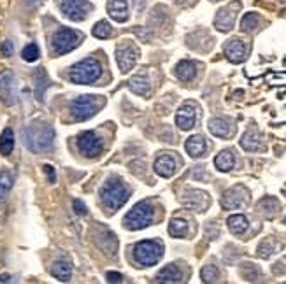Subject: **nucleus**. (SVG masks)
I'll return each instance as SVG.
<instances>
[{"label":"nucleus","instance_id":"nucleus-42","mask_svg":"<svg viewBox=\"0 0 286 284\" xmlns=\"http://www.w3.org/2000/svg\"><path fill=\"white\" fill-rule=\"evenodd\" d=\"M105 279H107V283H121V281H123V276L118 272H107L105 274Z\"/></svg>","mask_w":286,"mask_h":284},{"label":"nucleus","instance_id":"nucleus-39","mask_svg":"<svg viewBox=\"0 0 286 284\" xmlns=\"http://www.w3.org/2000/svg\"><path fill=\"white\" fill-rule=\"evenodd\" d=\"M74 211H76V214H79V216L88 214V209H86L85 202H81V200H74Z\"/></svg>","mask_w":286,"mask_h":284},{"label":"nucleus","instance_id":"nucleus-38","mask_svg":"<svg viewBox=\"0 0 286 284\" xmlns=\"http://www.w3.org/2000/svg\"><path fill=\"white\" fill-rule=\"evenodd\" d=\"M92 34H93V37H97V39H107L109 35L112 34V28L107 21H98V23L93 27Z\"/></svg>","mask_w":286,"mask_h":284},{"label":"nucleus","instance_id":"nucleus-28","mask_svg":"<svg viewBox=\"0 0 286 284\" xmlns=\"http://www.w3.org/2000/svg\"><path fill=\"white\" fill-rule=\"evenodd\" d=\"M128 88L134 93H137V95L144 96L149 92V79H147L146 74H139V76L132 77V79L128 81Z\"/></svg>","mask_w":286,"mask_h":284},{"label":"nucleus","instance_id":"nucleus-30","mask_svg":"<svg viewBox=\"0 0 286 284\" xmlns=\"http://www.w3.org/2000/svg\"><path fill=\"white\" fill-rule=\"evenodd\" d=\"M278 211H279V202L274 198V196H265V198H262L258 202V212L267 216V218L274 216Z\"/></svg>","mask_w":286,"mask_h":284},{"label":"nucleus","instance_id":"nucleus-33","mask_svg":"<svg viewBox=\"0 0 286 284\" xmlns=\"http://www.w3.org/2000/svg\"><path fill=\"white\" fill-rule=\"evenodd\" d=\"M278 249H279V244L274 240V238H265V240L258 246V256L260 258H271Z\"/></svg>","mask_w":286,"mask_h":284},{"label":"nucleus","instance_id":"nucleus-29","mask_svg":"<svg viewBox=\"0 0 286 284\" xmlns=\"http://www.w3.org/2000/svg\"><path fill=\"white\" fill-rule=\"evenodd\" d=\"M190 232V225L183 218H172L169 223V234L172 237H186Z\"/></svg>","mask_w":286,"mask_h":284},{"label":"nucleus","instance_id":"nucleus-4","mask_svg":"<svg viewBox=\"0 0 286 284\" xmlns=\"http://www.w3.org/2000/svg\"><path fill=\"white\" fill-rule=\"evenodd\" d=\"M102 76V65L95 58H86L70 69V81L76 85H92Z\"/></svg>","mask_w":286,"mask_h":284},{"label":"nucleus","instance_id":"nucleus-7","mask_svg":"<svg viewBox=\"0 0 286 284\" xmlns=\"http://www.w3.org/2000/svg\"><path fill=\"white\" fill-rule=\"evenodd\" d=\"M81 43V35L72 28H60L54 32L53 39H51V46H53L54 54H65L72 51L74 47H78Z\"/></svg>","mask_w":286,"mask_h":284},{"label":"nucleus","instance_id":"nucleus-14","mask_svg":"<svg viewBox=\"0 0 286 284\" xmlns=\"http://www.w3.org/2000/svg\"><path fill=\"white\" fill-rule=\"evenodd\" d=\"M16 79L11 70H4L0 74V98L7 105H12L16 102Z\"/></svg>","mask_w":286,"mask_h":284},{"label":"nucleus","instance_id":"nucleus-18","mask_svg":"<svg viewBox=\"0 0 286 284\" xmlns=\"http://www.w3.org/2000/svg\"><path fill=\"white\" fill-rule=\"evenodd\" d=\"M178 170V163L170 154H162L155 161V172L160 177H172Z\"/></svg>","mask_w":286,"mask_h":284},{"label":"nucleus","instance_id":"nucleus-20","mask_svg":"<svg viewBox=\"0 0 286 284\" xmlns=\"http://www.w3.org/2000/svg\"><path fill=\"white\" fill-rule=\"evenodd\" d=\"M51 276L56 277L62 283H69L70 277H72V265H70V261L65 260V258L56 260L51 265Z\"/></svg>","mask_w":286,"mask_h":284},{"label":"nucleus","instance_id":"nucleus-12","mask_svg":"<svg viewBox=\"0 0 286 284\" xmlns=\"http://www.w3.org/2000/svg\"><path fill=\"white\" fill-rule=\"evenodd\" d=\"M247 202V191L242 186H234V188L227 189L221 196V207L225 211H234V209H239L242 205H246Z\"/></svg>","mask_w":286,"mask_h":284},{"label":"nucleus","instance_id":"nucleus-2","mask_svg":"<svg viewBox=\"0 0 286 284\" xmlns=\"http://www.w3.org/2000/svg\"><path fill=\"white\" fill-rule=\"evenodd\" d=\"M128 196H130L128 188L118 179H109L107 183H104L100 188L102 204H104L111 212L118 211V209H120L121 205L128 200Z\"/></svg>","mask_w":286,"mask_h":284},{"label":"nucleus","instance_id":"nucleus-27","mask_svg":"<svg viewBox=\"0 0 286 284\" xmlns=\"http://www.w3.org/2000/svg\"><path fill=\"white\" fill-rule=\"evenodd\" d=\"M228 230L234 235H242L246 234V230L249 228V221L244 214H234L228 218Z\"/></svg>","mask_w":286,"mask_h":284},{"label":"nucleus","instance_id":"nucleus-36","mask_svg":"<svg viewBox=\"0 0 286 284\" xmlns=\"http://www.w3.org/2000/svg\"><path fill=\"white\" fill-rule=\"evenodd\" d=\"M21 58H23L25 62L32 63V62H37L39 60V46L37 44H27L21 51Z\"/></svg>","mask_w":286,"mask_h":284},{"label":"nucleus","instance_id":"nucleus-13","mask_svg":"<svg viewBox=\"0 0 286 284\" xmlns=\"http://www.w3.org/2000/svg\"><path fill=\"white\" fill-rule=\"evenodd\" d=\"M198 119V107L191 102H186L185 105H181L176 114V125H178L181 130H191L195 127Z\"/></svg>","mask_w":286,"mask_h":284},{"label":"nucleus","instance_id":"nucleus-25","mask_svg":"<svg viewBox=\"0 0 286 284\" xmlns=\"http://www.w3.org/2000/svg\"><path fill=\"white\" fill-rule=\"evenodd\" d=\"M34 79H35V96L37 100H44V93L49 88V79H48L46 70L41 67L34 72Z\"/></svg>","mask_w":286,"mask_h":284},{"label":"nucleus","instance_id":"nucleus-37","mask_svg":"<svg viewBox=\"0 0 286 284\" xmlns=\"http://www.w3.org/2000/svg\"><path fill=\"white\" fill-rule=\"evenodd\" d=\"M11 188H12V176L9 172H2L0 174V202L7 196Z\"/></svg>","mask_w":286,"mask_h":284},{"label":"nucleus","instance_id":"nucleus-34","mask_svg":"<svg viewBox=\"0 0 286 284\" xmlns=\"http://www.w3.org/2000/svg\"><path fill=\"white\" fill-rule=\"evenodd\" d=\"M200 277L204 283H218V281H220V270H218L216 265L209 263V265H205L204 269H202Z\"/></svg>","mask_w":286,"mask_h":284},{"label":"nucleus","instance_id":"nucleus-1","mask_svg":"<svg viewBox=\"0 0 286 284\" xmlns=\"http://www.w3.org/2000/svg\"><path fill=\"white\" fill-rule=\"evenodd\" d=\"M25 146L34 153H44L51 149L54 142V130L49 125H28L23 130Z\"/></svg>","mask_w":286,"mask_h":284},{"label":"nucleus","instance_id":"nucleus-11","mask_svg":"<svg viewBox=\"0 0 286 284\" xmlns=\"http://www.w3.org/2000/svg\"><path fill=\"white\" fill-rule=\"evenodd\" d=\"M239 9H240V2H232V4H228L227 7L220 9L216 18H214V27H216V30H220V32L232 30Z\"/></svg>","mask_w":286,"mask_h":284},{"label":"nucleus","instance_id":"nucleus-19","mask_svg":"<svg viewBox=\"0 0 286 284\" xmlns=\"http://www.w3.org/2000/svg\"><path fill=\"white\" fill-rule=\"evenodd\" d=\"M185 147H186V153H188L191 158H202L207 154L209 146L202 135H191V137L186 141Z\"/></svg>","mask_w":286,"mask_h":284},{"label":"nucleus","instance_id":"nucleus-45","mask_svg":"<svg viewBox=\"0 0 286 284\" xmlns=\"http://www.w3.org/2000/svg\"><path fill=\"white\" fill-rule=\"evenodd\" d=\"M35 2H39V0H27V4H28V5H34Z\"/></svg>","mask_w":286,"mask_h":284},{"label":"nucleus","instance_id":"nucleus-6","mask_svg":"<svg viewBox=\"0 0 286 284\" xmlns=\"http://www.w3.org/2000/svg\"><path fill=\"white\" fill-rule=\"evenodd\" d=\"M102 100L93 95H81L70 104V116L74 121H86L100 109Z\"/></svg>","mask_w":286,"mask_h":284},{"label":"nucleus","instance_id":"nucleus-31","mask_svg":"<svg viewBox=\"0 0 286 284\" xmlns=\"http://www.w3.org/2000/svg\"><path fill=\"white\" fill-rule=\"evenodd\" d=\"M260 23H262L260 14H256V12H246L242 16V21H240V28H242V32L253 34L255 30H258Z\"/></svg>","mask_w":286,"mask_h":284},{"label":"nucleus","instance_id":"nucleus-32","mask_svg":"<svg viewBox=\"0 0 286 284\" xmlns=\"http://www.w3.org/2000/svg\"><path fill=\"white\" fill-rule=\"evenodd\" d=\"M12 149H14V132L11 128H5L0 135V153L7 156L12 153Z\"/></svg>","mask_w":286,"mask_h":284},{"label":"nucleus","instance_id":"nucleus-44","mask_svg":"<svg viewBox=\"0 0 286 284\" xmlns=\"http://www.w3.org/2000/svg\"><path fill=\"white\" fill-rule=\"evenodd\" d=\"M11 281V276H0V283H7Z\"/></svg>","mask_w":286,"mask_h":284},{"label":"nucleus","instance_id":"nucleus-41","mask_svg":"<svg viewBox=\"0 0 286 284\" xmlns=\"http://www.w3.org/2000/svg\"><path fill=\"white\" fill-rule=\"evenodd\" d=\"M44 174L48 176V181H49V183H54V181H56V172H54L53 165H44Z\"/></svg>","mask_w":286,"mask_h":284},{"label":"nucleus","instance_id":"nucleus-17","mask_svg":"<svg viewBox=\"0 0 286 284\" xmlns=\"http://www.w3.org/2000/svg\"><path fill=\"white\" fill-rule=\"evenodd\" d=\"M209 132L214 135V137H221V139H228L234 135V125L230 123V119L227 118H213L209 119V125H207Z\"/></svg>","mask_w":286,"mask_h":284},{"label":"nucleus","instance_id":"nucleus-16","mask_svg":"<svg viewBox=\"0 0 286 284\" xmlns=\"http://www.w3.org/2000/svg\"><path fill=\"white\" fill-rule=\"evenodd\" d=\"M223 51L232 63L244 62L247 56V46L244 44V41H240V39H230V41L225 44Z\"/></svg>","mask_w":286,"mask_h":284},{"label":"nucleus","instance_id":"nucleus-23","mask_svg":"<svg viewBox=\"0 0 286 284\" xmlns=\"http://www.w3.org/2000/svg\"><path fill=\"white\" fill-rule=\"evenodd\" d=\"M240 146L242 149L249 151V153H255V151L262 149V135L258 130H247L246 134L240 139Z\"/></svg>","mask_w":286,"mask_h":284},{"label":"nucleus","instance_id":"nucleus-3","mask_svg":"<svg viewBox=\"0 0 286 284\" xmlns=\"http://www.w3.org/2000/svg\"><path fill=\"white\" fill-rule=\"evenodd\" d=\"M163 256V244L160 240H141L134 247V260L139 267L156 265Z\"/></svg>","mask_w":286,"mask_h":284},{"label":"nucleus","instance_id":"nucleus-21","mask_svg":"<svg viewBox=\"0 0 286 284\" xmlns=\"http://www.w3.org/2000/svg\"><path fill=\"white\" fill-rule=\"evenodd\" d=\"M107 11L114 21H127L128 19V2L127 0H109Z\"/></svg>","mask_w":286,"mask_h":284},{"label":"nucleus","instance_id":"nucleus-22","mask_svg":"<svg viewBox=\"0 0 286 284\" xmlns=\"http://www.w3.org/2000/svg\"><path fill=\"white\" fill-rule=\"evenodd\" d=\"M236 153H234L232 149H225L221 151L220 154H216V158H214V167H216L220 172H230V170L236 167Z\"/></svg>","mask_w":286,"mask_h":284},{"label":"nucleus","instance_id":"nucleus-40","mask_svg":"<svg viewBox=\"0 0 286 284\" xmlns=\"http://www.w3.org/2000/svg\"><path fill=\"white\" fill-rule=\"evenodd\" d=\"M0 51H2V54H4V56H11V54L14 53V46H12L11 41H4V44H2Z\"/></svg>","mask_w":286,"mask_h":284},{"label":"nucleus","instance_id":"nucleus-24","mask_svg":"<svg viewBox=\"0 0 286 284\" xmlns=\"http://www.w3.org/2000/svg\"><path fill=\"white\" fill-rule=\"evenodd\" d=\"M183 274L176 265H167L156 276V283H181Z\"/></svg>","mask_w":286,"mask_h":284},{"label":"nucleus","instance_id":"nucleus-9","mask_svg":"<svg viewBox=\"0 0 286 284\" xmlns=\"http://www.w3.org/2000/svg\"><path fill=\"white\" fill-rule=\"evenodd\" d=\"M78 149L86 158H95L104 149V142H102V139L95 132H85L78 139Z\"/></svg>","mask_w":286,"mask_h":284},{"label":"nucleus","instance_id":"nucleus-10","mask_svg":"<svg viewBox=\"0 0 286 284\" xmlns=\"http://www.w3.org/2000/svg\"><path fill=\"white\" fill-rule=\"evenodd\" d=\"M181 204L195 212H204L211 204V198L207 193L200 191V189H186L185 195L181 196Z\"/></svg>","mask_w":286,"mask_h":284},{"label":"nucleus","instance_id":"nucleus-43","mask_svg":"<svg viewBox=\"0 0 286 284\" xmlns=\"http://www.w3.org/2000/svg\"><path fill=\"white\" fill-rule=\"evenodd\" d=\"M176 4H183V5H186V4H190V2H193V0H174Z\"/></svg>","mask_w":286,"mask_h":284},{"label":"nucleus","instance_id":"nucleus-15","mask_svg":"<svg viewBox=\"0 0 286 284\" xmlns=\"http://www.w3.org/2000/svg\"><path fill=\"white\" fill-rule=\"evenodd\" d=\"M116 60H118V67L123 74L130 72V69L134 67L137 60V49L130 44H123V46L118 47L116 51Z\"/></svg>","mask_w":286,"mask_h":284},{"label":"nucleus","instance_id":"nucleus-46","mask_svg":"<svg viewBox=\"0 0 286 284\" xmlns=\"http://www.w3.org/2000/svg\"><path fill=\"white\" fill-rule=\"evenodd\" d=\"M211 2H218V0H211Z\"/></svg>","mask_w":286,"mask_h":284},{"label":"nucleus","instance_id":"nucleus-35","mask_svg":"<svg viewBox=\"0 0 286 284\" xmlns=\"http://www.w3.org/2000/svg\"><path fill=\"white\" fill-rule=\"evenodd\" d=\"M240 276L246 281H258L260 277H262V272H260L258 267L253 265V263H244V265L240 267Z\"/></svg>","mask_w":286,"mask_h":284},{"label":"nucleus","instance_id":"nucleus-5","mask_svg":"<svg viewBox=\"0 0 286 284\" xmlns=\"http://www.w3.org/2000/svg\"><path fill=\"white\" fill-rule=\"evenodd\" d=\"M153 221V207L149 202H139L127 212L123 223L128 230H143Z\"/></svg>","mask_w":286,"mask_h":284},{"label":"nucleus","instance_id":"nucleus-8","mask_svg":"<svg viewBox=\"0 0 286 284\" xmlns=\"http://www.w3.org/2000/svg\"><path fill=\"white\" fill-rule=\"evenodd\" d=\"M93 5L88 0H62L60 2V9L62 12L72 21H83L92 11Z\"/></svg>","mask_w":286,"mask_h":284},{"label":"nucleus","instance_id":"nucleus-26","mask_svg":"<svg viewBox=\"0 0 286 284\" xmlns=\"http://www.w3.org/2000/svg\"><path fill=\"white\" fill-rule=\"evenodd\" d=\"M176 76L181 81H191L197 76V63L190 62V60H183L176 65Z\"/></svg>","mask_w":286,"mask_h":284}]
</instances>
